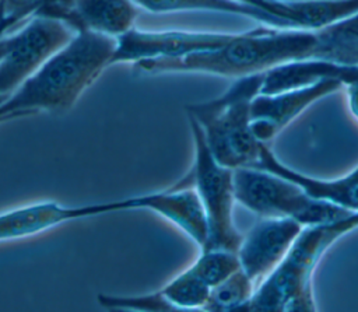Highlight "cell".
I'll list each match as a JSON object with an SVG mask.
<instances>
[{"mask_svg": "<svg viewBox=\"0 0 358 312\" xmlns=\"http://www.w3.org/2000/svg\"><path fill=\"white\" fill-rule=\"evenodd\" d=\"M253 168H260L277 173L299 185L309 196L315 199L330 201L352 211L358 210V168L337 179L310 178L285 166L281 161L277 159L266 143H263L260 157Z\"/></svg>", "mask_w": 358, "mask_h": 312, "instance_id": "14", "label": "cell"}, {"mask_svg": "<svg viewBox=\"0 0 358 312\" xmlns=\"http://www.w3.org/2000/svg\"><path fill=\"white\" fill-rule=\"evenodd\" d=\"M194 144L190 169L171 187H193L203 204L208 224V239L201 249L238 252L243 235L234 222V169L221 165L211 154L199 123L187 116Z\"/></svg>", "mask_w": 358, "mask_h": 312, "instance_id": "5", "label": "cell"}, {"mask_svg": "<svg viewBox=\"0 0 358 312\" xmlns=\"http://www.w3.org/2000/svg\"><path fill=\"white\" fill-rule=\"evenodd\" d=\"M133 1L137 4V7H141L155 14L176 13V11H221V13L241 14L275 28H294L288 21L282 18L275 17L263 8H259L246 3H241V1H229V0H133Z\"/></svg>", "mask_w": 358, "mask_h": 312, "instance_id": "15", "label": "cell"}, {"mask_svg": "<svg viewBox=\"0 0 358 312\" xmlns=\"http://www.w3.org/2000/svg\"><path fill=\"white\" fill-rule=\"evenodd\" d=\"M340 80H322L315 84L275 94H257L252 101V130L256 139L267 143L313 102L341 90Z\"/></svg>", "mask_w": 358, "mask_h": 312, "instance_id": "10", "label": "cell"}, {"mask_svg": "<svg viewBox=\"0 0 358 312\" xmlns=\"http://www.w3.org/2000/svg\"><path fill=\"white\" fill-rule=\"evenodd\" d=\"M264 77L266 71L239 77L220 97L185 106L201 127L214 158L227 168L253 166L260 157L263 143L252 130L250 108Z\"/></svg>", "mask_w": 358, "mask_h": 312, "instance_id": "4", "label": "cell"}, {"mask_svg": "<svg viewBox=\"0 0 358 312\" xmlns=\"http://www.w3.org/2000/svg\"><path fill=\"white\" fill-rule=\"evenodd\" d=\"M10 42H11V36H4L0 39V59L4 56V53L7 52L8 46H10Z\"/></svg>", "mask_w": 358, "mask_h": 312, "instance_id": "24", "label": "cell"}, {"mask_svg": "<svg viewBox=\"0 0 358 312\" xmlns=\"http://www.w3.org/2000/svg\"><path fill=\"white\" fill-rule=\"evenodd\" d=\"M116 38L78 31L0 105L3 122L38 112L64 113L110 66Z\"/></svg>", "mask_w": 358, "mask_h": 312, "instance_id": "1", "label": "cell"}, {"mask_svg": "<svg viewBox=\"0 0 358 312\" xmlns=\"http://www.w3.org/2000/svg\"><path fill=\"white\" fill-rule=\"evenodd\" d=\"M235 200L260 217H288L317 225L347 217L352 210L309 196L299 185L264 169H234Z\"/></svg>", "mask_w": 358, "mask_h": 312, "instance_id": "6", "label": "cell"}, {"mask_svg": "<svg viewBox=\"0 0 358 312\" xmlns=\"http://www.w3.org/2000/svg\"><path fill=\"white\" fill-rule=\"evenodd\" d=\"M234 34L199 31H141L130 29L116 38L110 66L141 60L180 57L224 45Z\"/></svg>", "mask_w": 358, "mask_h": 312, "instance_id": "8", "label": "cell"}, {"mask_svg": "<svg viewBox=\"0 0 358 312\" xmlns=\"http://www.w3.org/2000/svg\"><path fill=\"white\" fill-rule=\"evenodd\" d=\"M303 225L288 217H263L242 238L238 249L241 269L260 284L282 262Z\"/></svg>", "mask_w": 358, "mask_h": 312, "instance_id": "9", "label": "cell"}, {"mask_svg": "<svg viewBox=\"0 0 358 312\" xmlns=\"http://www.w3.org/2000/svg\"><path fill=\"white\" fill-rule=\"evenodd\" d=\"M56 0H0V39L17 24L41 15Z\"/></svg>", "mask_w": 358, "mask_h": 312, "instance_id": "21", "label": "cell"}, {"mask_svg": "<svg viewBox=\"0 0 358 312\" xmlns=\"http://www.w3.org/2000/svg\"><path fill=\"white\" fill-rule=\"evenodd\" d=\"M210 288L241 269L236 252L225 249H201L200 256L189 266Z\"/></svg>", "mask_w": 358, "mask_h": 312, "instance_id": "19", "label": "cell"}, {"mask_svg": "<svg viewBox=\"0 0 358 312\" xmlns=\"http://www.w3.org/2000/svg\"><path fill=\"white\" fill-rule=\"evenodd\" d=\"M159 290L175 311L203 309L210 294V287L190 267L176 274Z\"/></svg>", "mask_w": 358, "mask_h": 312, "instance_id": "18", "label": "cell"}, {"mask_svg": "<svg viewBox=\"0 0 358 312\" xmlns=\"http://www.w3.org/2000/svg\"><path fill=\"white\" fill-rule=\"evenodd\" d=\"M255 285L253 280L239 269L210 288V294L203 309L214 312L242 311L253 297Z\"/></svg>", "mask_w": 358, "mask_h": 312, "instance_id": "17", "label": "cell"}, {"mask_svg": "<svg viewBox=\"0 0 358 312\" xmlns=\"http://www.w3.org/2000/svg\"><path fill=\"white\" fill-rule=\"evenodd\" d=\"M101 306L108 309H130L145 312H172L175 308L164 297L161 290L147 292L143 295H108L99 294L96 297Z\"/></svg>", "mask_w": 358, "mask_h": 312, "instance_id": "20", "label": "cell"}, {"mask_svg": "<svg viewBox=\"0 0 358 312\" xmlns=\"http://www.w3.org/2000/svg\"><path fill=\"white\" fill-rule=\"evenodd\" d=\"M6 98H7V95H0V105L3 104V101H4ZM0 122H3V120H1V118H0Z\"/></svg>", "mask_w": 358, "mask_h": 312, "instance_id": "25", "label": "cell"}, {"mask_svg": "<svg viewBox=\"0 0 358 312\" xmlns=\"http://www.w3.org/2000/svg\"><path fill=\"white\" fill-rule=\"evenodd\" d=\"M310 59L358 66V13L316 29Z\"/></svg>", "mask_w": 358, "mask_h": 312, "instance_id": "16", "label": "cell"}, {"mask_svg": "<svg viewBox=\"0 0 358 312\" xmlns=\"http://www.w3.org/2000/svg\"><path fill=\"white\" fill-rule=\"evenodd\" d=\"M73 29L50 17L31 18L15 35L0 59V95H10L71 38Z\"/></svg>", "mask_w": 358, "mask_h": 312, "instance_id": "7", "label": "cell"}, {"mask_svg": "<svg viewBox=\"0 0 358 312\" xmlns=\"http://www.w3.org/2000/svg\"><path fill=\"white\" fill-rule=\"evenodd\" d=\"M358 228V210L333 222L306 225L282 262L255 290L242 311L312 312L316 309L312 276L326 249L341 235Z\"/></svg>", "mask_w": 358, "mask_h": 312, "instance_id": "3", "label": "cell"}, {"mask_svg": "<svg viewBox=\"0 0 358 312\" xmlns=\"http://www.w3.org/2000/svg\"><path fill=\"white\" fill-rule=\"evenodd\" d=\"M117 211L116 200L85 206L38 201L0 213V242L32 236L64 222Z\"/></svg>", "mask_w": 358, "mask_h": 312, "instance_id": "12", "label": "cell"}, {"mask_svg": "<svg viewBox=\"0 0 358 312\" xmlns=\"http://www.w3.org/2000/svg\"><path fill=\"white\" fill-rule=\"evenodd\" d=\"M345 88H347L350 109L354 113V116L358 119V78L351 81V83H348L345 85Z\"/></svg>", "mask_w": 358, "mask_h": 312, "instance_id": "22", "label": "cell"}, {"mask_svg": "<svg viewBox=\"0 0 358 312\" xmlns=\"http://www.w3.org/2000/svg\"><path fill=\"white\" fill-rule=\"evenodd\" d=\"M316 45V29L257 27L234 34L221 46L180 57L141 60L133 69L143 74L204 73L239 78L268 71L280 64L310 59Z\"/></svg>", "mask_w": 358, "mask_h": 312, "instance_id": "2", "label": "cell"}, {"mask_svg": "<svg viewBox=\"0 0 358 312\" xmlns=\"http://www.w3.org/2000/svg\"><path fill=\"white\" fill-rule=\"evenodd\" d=\"M229 1H241V3H246V4H250V6H255V7H259V8H263L268 13H271L273 15L274 14V4L277 0H229ZM277 17V15H275Z\"/></svg>", "mask_w": 358, "mask_h": 312, "instance_id": "23", "label": "cell"}, {"mask_svg": "<svg viewBox=\"0 0 358 312\" xmlns=\"http://www.w3.org/2000/svg\"><path fill=\"white\" fill-rule=\"evenodd\" d=\"M52 18L63 21L74 32L91 31L119 38L134 28L137 4L133 0H66Z\"/></svg>", "mask_w": 358, "mask_h": 312, "instance_id": "13", "label": "cell"}, {"mask_svg": "<svg viewBox=\"0 0 358 312\" xmlns=\"http://www.w3.org/2000/svg\"><path fill=\"white\" fill-rule=\"evenodd\" d=\"M119 211L150 210L186 232L200 248L207 243L208 224L203 204L193 187H168L165 190L116 200Z\"/></svg>", "mask_w": 358, "mask_h": 312, "instance_id": "11", "label": "cell"}]
</instances>
